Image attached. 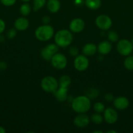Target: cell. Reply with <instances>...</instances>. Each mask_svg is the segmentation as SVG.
Here are the masks:
<instances>
[{
  "mask_svg": "<svg viewBox=\"0 0 133 133\" xmlns=\"http://www.w3.org/2000/svg\"><path fill=\"white\" fill-rule=\"evenodd\" d=\"M1 3L4 5L5 6H10L12 5H14L16 1V0H0Z\"/></svg>",
  "mask_w": 133,
  "mask_h": 133,
  "instance_id": "29",
  "label": "cell"
},
{
  "mask_svg": "<svg viewBox=\"0 0 133 133\" xmlns=\"http://www.w3.org/2000/svg\"><path fill=\"white\" fill-rule=\"evenodd\" d=\"M97 51V46L93 43H88L84 45L82 48L83 55L86 57H91L93 56Z\"/></svg>",
  "mask_w": 133,
  "mask_h": 133,
  "instance_id": "17",
  "label": "cell"
},
{
  "mask_svg": "<svg viewBox=\"0 0 133 133\" xmlns=\"http://www.w3.org/2000/svg\"><path fill=\"white\" fill-rule=\"evenodd\" d=\"M89 62L87 57L84 55H78L74 61V66L77 71H83L89 67Z\"/></svg>",
  "mask_w": 133,
  "mask_h": 133,
  "instance_id": "9",
  "label": "cell"
},
{
  "mask_svg": "<svg viewBox=\"0 0 133 133\" xmlns=\"http://www.w3.org/2000/svg\"><path fill=\"white\" fill-rule=\"evenodd\" d=\"M7 37L9 39H13L14 38V37L16 36V29H10V30H9L7 32Z\"/></svg>",
  "mask_w": 133,
  "mask_h": 133,
  "instance_id": "28",
  "label": "cell"
},
{
  "mask_svg": "<svg viewBox=\"0 0 133 133\" xmlns=\"http://www.w3.org/2000/svg\"><path fill=\"white\" fill-rule=\"evenodd\" d=\"M95 24L98 28L103 31H107L110 29L112 25V19L108 16L105 14H101L98 16L95 19Z\"/></svg>",
  "mask_w": 133,
  "mask_h": 133,
  "instance_id": "8",
  "label": "cell"
},
{
  "mask_svg": "<svg viewBox=\"0 0 133 133\" xmlns=\"http://www.w3.org/2000/svg\"><path fill=\"white\" fill-rule=\"evenodd\" d=\"M6 132V131H5V128L1 126H0V133H5Z\"/></svg>",
  "mask_w": 133,
  "mask_h": 133,
  "instance_id": "33",
  "label": "cell"
},
{
  "mask_svg": "<svg viewBox=\"0 0 133 133\" xmlns=\"http://www.w3.org/2000/svg\"><path fill=\"white\" fill-rule=\"evenodd\" d=\"M46 0H33V10L37 11L45 5Z\"/></svg>",
  "mask_w": 133,
  "mask_h": 133,
  "instance_id": "24",
  "label": "cell"
},
{
  "mask_svg": "<svg viewBox=\"0 0 133 133\" xmlns=\"http://www.w3.org/2000/svg\"><path fill=\"white\" fill-rule=\"evenodd\" d=\"M51 63L53 68L57 70H63L67 65V58L66 56L61 53H56L51 59Z\"/></svg>",
  "mask_w": 133,
  "mask_h": 133,
  "instance_id": "6",
  "label": "cell"
},
{
  "mask_svg": "<svg viewBox=\"0 0 133 133\" xmlns=\"http://www.w3.org/2000/svg\"><path fill=\"white\" fill-rule=\"evenodd\" d=\"M5 29V23L3 19H0V34L2 33Z\"/></svg>",
  "mask_w": 133,
  "mask_h": 133,
  "instance_id": "31",
  "label": "cell"
},
{
  "mask_svg": "<svg viewBox=\"0 0 133 133\" xmlns=\"http://www.w3.org/2000/svg\"><path fill=\"white\" fill-rule=\"evenodd\" d=\"M59 47L56 44H50L47 45L46 46L44 47L41 50L40 54L41 57L44 60L46 61H51L52 57L57 53L59 51Z\"/></svg>",
  "mask_w": 133,
  "mask_h": 133,
  "instance_id": "7",
  "label": "cell"
},
{
  "mask_svg": "<svg viewBox=\"0 0 133 133\" xmlns=\"http://www.w3.org/2000/svg\"><path fill=\"white\" fill-rule=\"evenodd\" d=\"M108 38L110 42H117L119 40V35L116 31H110L108 33Z\"/></svg>",
  "mask_w": 133,
  "mask_h": 133,
  "instance_id": "26",
  "label": "cell"
},
{
  "mask_svg": "<svg viewBox=\"0 0 133 133\" xmlns=\"http://www.w3.org/2000/svg\"><path fill=\"white\" fill-rule=\"evenodd\" d=\"M113 106L117 110H123L126 109L129 105V101L126 97L119 96L114 98L113 101Z\"/></svg>",
  "mask_w": 133,
  "mask_h": 133,
  "instance_id": "13",
  "label": "cell"
},
{
  "mask_svg": "<svg viewBox=\"0 0 133 133\" xmlns=\"http://www.w3.org/2000/svg\"><path fill=\"white\" fill-rule=\"evenodd\" d=\"M71 107L72 110L78 114L86 113L91 109V100L86 96H79L73 99Z\"/></svg>",
  "mask_w": 133,
  "mask_h": 133,
  "instance_id": "1",
  "label": "cell"
},
{
  "mask_svg": "<svg viewBox=\"0 0 133 133\" xmlns=\"http://www.w3.org/2000/svg\"><path fill=\"white\" fill-rule=\"evenodd\" d=\"M47 8L52 13H56L61 8V3L59 0H48L47 2Z\"/></svg>",
  "mask_w": 133,
  "mask_h": 133,
  "instance_id": "18",
  "label": "cell"
},
{
  "mask_svg": "<svg viewBox=\"0 0 133 133\" xmlns=\"http://www.w3.org/2000/svg\"><path fill=\"white\" fill-rule=\"evenodd\" d=\"M112 49V45L108 40L101 42L97 46V51L102 55H105L110 53Z\"/></svg>",
  "mask_w": 133,
  "mask_h": 133,
  "instance_id": "14",
  "label": "cell"
},
{
  "mask_svg": "<svg viewBox=\"0 0 133 133\" xmlns=\"http://www.w3.org/2000/svg\"><path fill=\"white\" fill-rule=\"evenodd\" d=\"M85 27V22L82 18H74L69 24V29L71 32L78 33L82 32Z\"/></svg>",
  "mask_w": 133,
  "mask_h": 133,
  "instance_id": "11",
  "label": "cell"
},
{
  "mask_svg": "<svg viewBox=\"0 0 133 133\" xmlns=\"http://www.w3.org/2000/svg\"><path fill=\"white\" fill-rule=\"evenodd\" d=\"M124 66L128 70H133V56H129L124 61Z\"/></svg>",
  "mask_w": 133,
  "mask_h": 133,
  "instance_id": "23",
  "label": "cell"
},
{
  "mask_svg": "<svg viewBox=\"0 0 133 133\" xmlns=\"http://www.w3.org/2000/svg\"><path fill=\"white\" fill-rule=\"evenodd\" d=\"M93 109L95 112L101 114L105 110V106L101 102H96L93 105Z\"/></svg>",
  "mask_w": 133,
  "mask_h": 133,
  "instance_id": "25",
  "label": "cell"
},
{
  "mask_svg": "<svg viewBox=\"0 0 133 133\" xmlns=\"http://www.w3.org/2000/svg\"><path fill=\"white\" fill-rule=\"evenodd\" d=\"M93 133H102V131H95L93 132Z\"/></svg>",
  "mask_w": 133,
  "mask_h": 133,
  "instance_id": "35",
  "label": "cell"
},
{
  "mask_svg": "<svg viewBox=\"0 0 133 133\" xmlns=\"http://www.w3.org/2000/svg\"><path fill=\"white\" fill-rule=\"evenodd\" d=\"M0 3H1V1H0Z\"/></svg>",
  "mask_w": 133,
  "mask_h": 133,
  "instance_id": "38",
  "label": "cell"
},
{
  "mask_svg": "<svg viewBox=\"0 0 133 133\" xmlns=\"http://www.w3.org/2000/svg\"><path fill=\"white\" fill-rule=\"evenodd\" d=\"M69 53L71 56L73 57H76L77 55H78V53H79V50H78V48L75 46H72L70 47V49H69Z\"/></svg>",
  "mask_w": 133,
  "mask_h": 133,
  "instance_id": "27",
  "label": "cell"
},
{
  "mask_svg": "<svg viewBox=\"0 0 133 133\" xmlns=\"http://www.w3.org/2000/svg\"><path fill=\"white\" fill-rule=\"evenodd\" d=\"M104 113V119L108 124H113L117 122L118 119V114L114 109L112 107H108L105 109Z\"/></svg>",
  "mask_w": 133,
  "mask_h": 133,
  "instance_id": "10",
  "label": "cell"
},
{
  "mask_svg": "<svg viewBox=\"0 0 133 133\" xmlns=\"http://www.w3.org/2000/svg\"><path fill=\"white\" fill-rule=\"evenodd\" d=\"M117 50L121 55H129L133 50L132 44L126 39L118 40L117 44Z\"/></svg>",
  "mask_w": 133,
  "mask_h": 133,
  "instance_id": "5",
  "label": "cell"
},
{
  "mask_svg": "<svg viewBox=\"0 0 133 133\" xmlns=\"http://www.w3.org/2000/svg\"><path fill=\"white\" fill-rule=\"evenodd\" d=\"M104 99L108 102H112L114 99V96L112 94H106L104 96Z\"/></svg>",
  "mask_w": 133,
  "mask_h": 133,
  "instance_id": "30",
  "label": "cell"
},
{
  "mask_svg": "<svg viewBox=\"0 0 133 133\" xmlns=\"http://www.w3.org/2000/svg\"><path fill=\"white\" fill-rule=\"evenodd\" d=\"M56 99L59 102H64L68 97V88L65 87H59L58 88L53 92Z\"/></svg>",
  "mask_w": 133,
  "mask_h": 133,
  "instance_id": "15",
  "label": "cell"
},
{
  "mask_svg": "<svg viewBox=\"0 0 133 133\" xmlns=\"http://www.w3.org/2000/svg\"><path fill=\"white\" fill-rule=\"evenodd\" d=\"M21 1H23V2H28V1H29L30 0H21Z\"/></svg>",
  "mask_w": 133,
  "mask_h": 133,
  "instance_id": "36",
  "label": "cell"
},
{
  "mask_svg": "<svg viewBox=\"0 0 133 133\" xmlns=\"http://www.w3.org/2000/svg\"><path fill=\"white\" fill-rule=\"evenodd\" d=\"M58 83L59 87L68 88V87L70 85V83H71V79H70V77L69 75H63V76L60 77Z\"/></svg>",
  "mask_w": 133,
  "mask_h": 133,
  "instance_id": "20",
  "label": "cell"
},
{
  "mask_svg": "<svg viewBox=\"0 0 133 133\" xmlns=\"http://www.w3.org/2000/svg\"><path fill=\"white\" fill-rule=\"evenodd\" d=\"M31 8L30 5L28 3H23L21 5L20 8V12L21 14L24 16L29 15L31 12Z\"/></svg>",
  "mask_w": 133,
  "mask_h": 133,
  "instance_id": "22",
  "label": "cell"
},
{
  "mask_svg": "<svg viewBox=\"0 0 133 133\" xmlns=\"http://www.w3.org/2000/svg\"><path fill=\"white\" fill-rule=\"evenodd\" d=\"M40 87L47 93H53L59 87L58 81L53 76H46L40 83Z\"/></svg>",
  "mask_w": 133,
  "mask_h": 133,
  "instance_id": "4",
  "label": "cell"
},
{
  "mask_svg": "<svg viewBox=\"0 0 133 133\" xmlns=\"http://www.w3.org/2000/svg\"><path fill=\"white\" fill-rule=\"evenodd\" d=\"M131 42H132V45H133V39H132V40Z\"/></svg>",
  "mask_w": 133,
  "mask_h": 133,
  "instance_id": "37",
  "label": "cell"
},
{
  "mask_svg": "<svg viewBox=\"0 0 133 133\" xmlns=\"http://www.w3.org/2000/svg\"><path fill=\"white\" fill-rule=\"evenodd\" d=\"M85 5L91 10H97L101 6L100 0H86Z\"/></svg>",
  "mask_w": 133,
  "mask_h": 133,
  "instance_id": "19",
  "label": "cell"
},
{
  "mask_svg": "<svg viewBox=\"0 0 133 133\" xmlns=\"http://www.w3.org/2000/svg\"><path fill=\"white\" fill-rule=\"evenodd\" d=\"M73 35L70 31L61 29L57 31L54 35L55 44L59 48H66L72 42Z\"/></svg>",
  "mask_w": 133,
  "mask_h": 133,
  "instance_id": "2",
  "label": "cell"
},
{
  "mask_svg": "<svg viewBox=\"0 0 133 133\" xmlns=\"http://www.w3.org/2000/svg\"><path fill=\"white\" fill-rule=\"evenodd\" d=\"M108 133H117V131H113V130H111V131H108Z\"/></svg>",
  "mask_w": 133,
  "mask_h": 133,
  "instance_id": "34",
  "label": "cell"
},
{
  "mask_svg": "<svg viewBox=\"0 0 133 133\" xmlns=\"http://www.w3.org/2000/svg\"><path fill=\"white\" fill-rule=\"evenodd\" d=\"M104 120V117L99 113H95V114H92L90 118V121L93 122V123L96 125L101 124Z\"/></svg>",
  "mask_w": 133,
  "mask_h": 133,
  "instance_id": "21",
  "label": "cell"
},
{
  "mask_svg": "<svg viewBox=\"0 0 133 133\" xmlns=\"http://www.w3.org/2000/svg\"><path fill=\"white\" fill-rule=\"evenodd\" d=\"M54 29L52 26L44 24L39 26L35 30V35L37 40L41 42H46L54 36Z\"/></svg>",
  "mask_w": 133,
  "mask_h": 133,
  "instance_id": "3",
  "label": "cell"
},
{
  "mask_svg": "<svg viewBox=\"0 0 133 133\" xmlns=\"http://www.w3.org/2000/svg\"><path fill=\"white\" fill-rule=\"evenodd\" d=\"M90 122H91L90 118H89L88 116L86 115V113L78 114V115L76 116L74 119V125L79 128L86 127L89 124Z\"/></svg>",
  "mask_w": 133,
  "mask_h": 133,
  "instance_id": "12",
  "label": "cell"
},
{
  "mask_svg": "<svg viewBox=\"0 0 133 133\" xmlns=\"http://www.w3.org/2000/svg\"><path fill=\"white\" fill-rule=\"evenodd\" d=\"M14 27L17 31H23L27 29L29 25V22L24 17H20L16 19L14 22Z\"/></svg>",
  "mask_w": 133,
  "mask_h": 133,
  "instance_id": "16",
  "label": "cell"
},
{
  "mask_svg": "<svg viewBox=\"0 0 133 133\" xmlns=\"http://www.w3.org/2000/svg\"><path fill=\"white\" fill-rule=\"evenodd\" d=\"M6 68H7V64L5 62H0V69H1V70H5Z\"/></svg>",
  "mask_w": 133,
  "mask_h": 133,
  "instance_id": "32",
  "label": "cell"
}]
</instances>
